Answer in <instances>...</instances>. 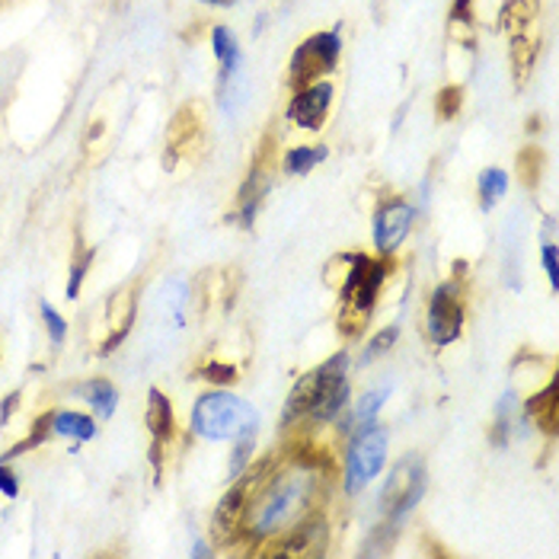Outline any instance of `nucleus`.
<instances>
[{
  "instance_id": "f257e3e1",
  "label": "nucleus",
  "mask_w": 559,
  "mask_h": 559,
  "mask_svg": "<svg viewBox=\"0 0 559 559\" xmlns=\"http://www.w3.org/2000/svg\"><path fill=\"white\" fill-rule=\"evenodd\" d=\"M327 493V464L314 461L311 451H297L288 461L250 470V496L240 534L253 540H279L307 524Z\"/></svg>"
},
{
  "instance_id": "f03ea898",
  "label": "nucleus",
  "mask_w": 559,
  "mask_h": 559,
  "mask_svg": "<svg viewBox=\"0 0 559 559\" xmlns=\"http://www.w3.org/2000/svg\"><path fill=\"white\" fill-rule=\"evenodd\" d=\"M390 276V256L368 259L365 253H342L327 266V284L339 291L336 327L342 336H359L372 324L377 297Z\"/></svg>"
},
{
  "instance_id": "7ed1b4c3",
  "label": "nucleus",
  "mask_w": 559,
  "mask_h": 559,
  "mask_svg": "<svg viewBox=\"0 0 559 559\" xmlns=\"http://www.w3.org/2000/svg\"><path fill=\"white\" fill-rule=\"evenodd\" d=\"M345 355H332L314 372L301 374L294 390L288 393L281 428H307L332 422L349 403V380H345Z\"/></svg>"
},
{
  "instance_id": "20e7f679",
  "label": "nucleus",
  "mask_w": 559,
  "mask_h": 559,
  "mask_svg": "<svg viewBox=\"0 0 559 559\" xmlns=\"http://www.w3.org/2000/svg\"><path fill=\"white\" fill-rule=\"evenodd\" d=\"M253 422H256V413L250 410V403L228 390H211L198 397L192 410V432L208 441H233Z\"/></svg>"
},
{
  "instance_id": "39448f33",
  "label": "nucleus",
  "mask_w": 559,
  "mask_h": 559,
  "mask_svg": "<svg viewBox=\"0 0 559 559\" xmlns=\"http://www.w3.org/2000/svg\"><path fill=\"white\" fill-rule=\"evenodd\" d=\"M339 58H342V36H339V29H324V33L307 36L301 46L294 48L291 64H288V87H291V94L304 90V87H311L317 81H327L329 74L339 68Z\"/></svg>"
},
{
  "instance_id": "423d86ee",
  "label": "nucleus",
  "mask_w": 559,
  "mask_h": 559,
  "mask_svg": "<svg viewBox=\"0 0 559 559\" xmlns=\"http://www.w3.org/2000/svg\"><path fill=\"white\" fill-rule=\"evenodd\" d=\"M466 327V294L461 281H441L428 294L425 307V336L435 349H445L464 336Z\"/></svg>"
},
{
  "instance_id": "0eeeda50",
  "label": "nucleus",
  "mask_w": 559,
  "mask_h": 559,
  "mask_svg": "<svg viewBox=\"0 0 559 559\" xmlns=\"http://www.w3.org/2000/svg\"><path fill=\"white\" fill-rule=\"evenodd\" d=\"M384 461H387V435L377 425L352 435L345 451V493H362L384 470Z\"/></svg>"
},
{
  "instance_id": "6e6552de",
  "label": "nucleus",
  "mask_w": 559,
  "mask_h": 559,
  "mask_svg": "<svg viewBox=\"0 0 559 559\" xmlns=\"http://www.w3.org/2000/svg\"><path fill=\"white\" fill-rule=\"evenodd\" d=\"M425 493V464H422L420 454H406L400 464L393 466L387 486H384V496H380V509H387V514L400 518L406 514Z\"/></svg>"
},
{
  "instance_id": "1a4fd4ad",
  "label": "nucleus",
  "mask_w": 559,
  "mask_h": 559,
  "mask_svg": "<svg viewBox=\"0 0 559 559\" xmlns=\"http://www.w3.org/2000/svg\"><path fill=\"white\" fill-rule=\"evenodd\" d=\"M413 218H416V211L406 198L380 202V208L374 211V250L380 256H393L413 228Z\"/></svg>"
},
{
  "instance_id": "9d476101",
  "label": "nucleus",
  "mask_w": 559,
  "mask_h": 559,
  "mask_svg": "<svg viewBox=\"0 0 559 559\" xmlns=\"http://www.w3.org/2000/svg\"><path fill=\"white\" fill-rule=\"evenodd\" d=\"M332 96H336L332 81H317L304 90H294L288 102V122H294L304 132H320L327 125Z\"/></svg>"
},
{
  "instance_id": "9b49d317",
  "label": "nucleus",
  "mask_w": 559,
  "mask_h": 559,
  "mask_svg": "<svg viewBox=\"0 0 559 559\" xmlns=\"http://www.w3.org/2000/svg\"><path fill=\"white\" fill-rule=\"evenodd\" d=\"M246 496H250V473L243 479H236L231 489L224 493V499L215 509V521H211V534L221 544H231L240 537V524H243V512H246Z\"/></svg>"
},
{
  "instance_id": "f8f14e48",
  "label": "nucleus",
  "mask_w": 559,
  "mask_h": 559,
  "mask_svg": "<svg viewBox=\"0 0 559 559\" xmlns=\"http://www.w3.org/2000/svg\"><path fill=\"white\" fill-rule=\"evenodd\" d=\"M266 189H269V180H266V167H263V160L253 167V173L246 177V183L240 189V195H236V215H233V221L240 224V228H253V221H256V215H259V205H263V198H266Z\"/></svg>"
},
{
  "instance_id": "ddd939ff",
  "label": "nucleus",
  "mask_w": 559,
  "mask_h": 559,
  "mask_svg": "<svg viewBox=\"0 0 559 559\" xmlns=\"http://www.w3.org/2000/svg\"><path fill=\"white\" fill-rule=\"evenodd\" d=\"M198 141H202V119H198V112H195L192 106H186V109L177 112V119H173V125H170V141H167L170 160H167V167H173L177 157L195 150Z\"/></svg>"
},
{
  "instance_id": "4468645a",
  "label": "nucleus",
  "mask_w": 559,
  "mask_h": 559,
  "mask_svg": "<svg viewBox=\"0 0 559 559\" xmlns=\"http://www.w3.org/2000/svg\"><path fill=\"white\" fill-rule=\"evenodd\" d=\"M132 320H135V291H129V288H122V291H116V297L109 301V342L102 345V352H112L122 339H125V332L132 329Z\"/></svg>"
},
{
  "instance_id": "2eb2a0df",
  "label": "nucleus",
  "mask_w": 559,
  "mask_h": 559,
  "mask_svg": "<svg viewBox=\"0 0 559 559\" xmlns=\"http://www.w3.org/2000/svg\"><path fill=\"white\" fill-rule=\"evenodd\" d=\"M527 416L537 422L540 432L547 435H557L559 425V387L557 380H550L531 403H527Z\"/></svg>"
},
{
  "instance_id": "dca6fc26",
  "label": "nucleus",
  "mask_w": 559,
  "mask_h": 559,
  "mask_svg": "<svg viewBox=\"0 0 559 559\" xmlns=\"http://www.w3.org/2000/svg\"><path fill=\"white\" fill-rule=\"evenodd\" d=\"M147 428L154 435V445H163L173 435V406L160 390L147 393Z\"/></svg>"
},
{
  "instance_id": "f3484780",
  "label": "nucleus",
  "mask_w": 559,
  "mask_h": 559,
  "mask_svg": "<svg viewBox=\"0 0 559 559\" xmlns=\"http://www.w3.org/2000/svg\"><path fill=\"white\" fill-rule=\"evenodd\" d=\"M509 39H512L514 81H518V87H524V84H527V77H531V71H534V64H537V39L531 36V29L514 33V36H509Z\"/></svg>"
},
{
  "instance_id": "a211bd4d",
  "label": "nucleus",
  "mask_w": 559,
  "mask_h": 559,
  "mask_svg": "<svg viewBox=\"0 0 559 559\" xmlns=\"http://www.w3.org/2000/svg\"><path fill=\"white\" fill-rule=\"evenodd\" d=\"M537 13H540V3L537 0H509L499 13V26L514 36V33H524L537 23Z\"/></svg>"
},
{
  "instance_id": "6ab92c4d",
  "label": "nucleus",
  "mask_w": 559,
  "mask_h": 559,
  "mask_svg": "<svg viewBox=\"0 0 559 559\" xmlns=\"http://www.w3.org/2000/svg\"><path fill=\"white\" fill-rule=\"evenodd\" d=\"M327 147L324 144H314V147H291V150H284V157H281V170L288 173V177H307L314 167H320L324 160H327Z\"/></svg>"
},
{
  "instance_id": "aec40b11",
  "label": "nucleus",
  "mask_w": 559,
  "mask_h": 559,
  "mask_svg": "<svg viewBox=\"0 0 559 559\" xmlns=\"http://www.w3.org/2000/svg\"><path fill=\"white\" fill-rule=\"evenodd\" d=\"M51 428H54V435L77 438V441H87L96 435V422L84 413H58V416H51Z\"/></svg>"
},
{
  "instance_id": "412c9836",
  "label": "nucleus",
  "mask_w": 559,
  "mask_h": 559,
  "mask_svg": "<svg viewBox=\"0 0 559 559\" xmlns=\"http://www.w3.org/2000/svg\"><path fill=\"white\" fill-rule=\"evenodd\" d=\"M77 393L94 406L99 416H109V413L116 410V400H119V397H116V387H112L109 380H102V377L81 384V387H77Z\"/></svg>"
},
{
  "instance_id": "4be33fe9",
  "label": "nucleus",
  "mask_w": 559,
  "mask_h": 559,
  "mask_svg": "<svg viewBox=\"0 0 559 559\" xmlns=\"http://www.w3.org/2000/svg\"><path fill=\"white\" fill-rule=\"evenodd\" d=\"M384 400H387V390H368L365 397H359V403L352 410V435L372 428L377 413H380V406H384Z\"/></svg>"
},
{
  "instance_id": "5701e85b",
  "label": "nucleus",
  "mask_w": 559,
  "mask_h": 559,
  "mask_svg": "<svg viewBox=\"0 0 559 559\" xmlns=\"http://www.w3.org/2000/svg\"><path fill=\"white\" fill-rule=\"evenodd\" d=\"M506 192H509V173H506V170L489 167V170L479 173V205H483L486 211H489Z\"/></svg>"
},
{
  "instance_id": "b1692460",
  "label": "nucleus",
  "mask_w": 559,
  "mask_h": 559,
  "mask_svg": "<svg viewBox=\"0 0 559 559\" xmlns=\"http://www.w3.org/2000/svg\"><path fill=\"white\" fill-rule=\"evenodd\" d=\"M211 46H215V54H218V61H221V81H228L233 74V68H236V39H233L231 33L224 29V26H215V33H211Z\"/></svg>"
},
{
  "instance_id": "393cba45",
  "label": "nucleus",
  "mask_w": 559,
  "mask_h": 559,
  "mask_svg": "<svg viewBox=\"0 0 559 559\" xmlns=\"http://www.w3.org/2000/svg\"><path fill=\"white\" fill-rule=\"evenodd\" d=\"M461 109H464V87L451 84V87L438 90V96H435V112H438V119H441V122L458 119V116H461Z\"/></svg>"
},
{
  "instance_id": "a878e982",
  "label": "nucleus",
  "mask_w": 559,
  "mask_h": 559,
  "mask_svg": "<svg viewBox=\"0 0 559 559\" xmlns=\"http://www.w3.org/2000/svg\"><path fill=\"white\" fill-rule=\"evenodd\" d=\"M540 163H544V154H540V150H534V147H524V150L518 154V177H521V183H524V186H534V183H537V177H540Z\"/></svg>"
},
{
  "instance_id": "bb28decb",
  "label": "nucleus",
  "mask_w": 559,
  "mask_h": 559,
  "mask_svg": "<svg viewBox=\"0 0 559 559\" xmlns=\"http://www.w3.org/2000/svg\"><path fill=\"white\" fill-rule=\"evenodd\" d=\"M202 377L208 380V384H233L236 380V368L228 365V362H218V359H211V362H205V368H202Z\"/></svg>"
},
{
  "instance_id": "cd10ccee",
  "label": "nucleus",
  "mask_w": 559,
  "mask_h": 559,
  "mask_svg": "<svg viewBox=\"0 0 559 559\" xmlns=\"http://www.w3.org/2000/svg\"><path fill=\"white\" fill-rule=\"evenodd\" d=\"M397 336H400V329H397V327L380 329V332L374 336L372 342H368V349H365V359H362V362H365V365H368V362H374V359H377L380 352H387V349H390V345L397 342Z\"/></svg>"
},
{
  "instance_id": "c85d7f7f",
  "label": "nucleus",
  "mask_w": 559,
  "mask_h": 559,
  "mask_svg": "<svg viewBox=\"0 0 559 559\" xmlns=\"http://www.w3.org/2000/svg\"><path fill=\"white\" fill-rule=\"evenodd\" d=\"M90 259H94V253H81V263L74 259V269H71V284H68V297H77V291H81V284H84V272H87Z\"/></svg>"
},
{
  "instance_id": "c756f323",
  "label": "nucleus",
  "mask_w": 559,
  "mask_h": 559,
  "mask_svg": "<svg viewBox=\"0 0 559 559\" xmlns=\"http://www.w3.org/2000/svg\"><path fill=\"white\" fill-rule=\"evenodd\" d=\"M42 317H46V327H48V336H51V342L58 345V342L64 339V332H68L64 320L51 311V304H42Z\"/></svg>"
},
{
  "instance_id": "7c9ffc66",
  "label": "nucleus",
  "mask_w": 559,
  "mask_h": 559,
  "mask_svg": "<svg viewBox=\"0 0 559 559\" xmlns=\"http://www.w3.org/2000/svg\"><path fill=\"white\" fill-rule=\"evenodd\" d=\"M544 269H547V276H550V284L557 288L559 269H557V246H554V243H547V246H544Z\"/></svg>"
},
{
  "instance_id": "2f4dec72",
  "label": "nucleus",
  "mask_w": 559,
  "mask_h": 559,
  "mask_svg": "<svg viewBox=\"0 0 559 559\" xmlns=\"http://www.w3.org/2000/svg\"><path fill=\"white\" fill-rule=\"evenodd\" d=\"M16 486H20V483H16V476H13V470L7 464H0V493L13 499V496H16Z\"/></svg>"
},
{
  "instance_id": "473e14b6",
  "label": "nucleus",
  "mask_w": 559,
  "mask_h": 559,
  "mask_svg": "<svg viewBox=\"0 0 559 559\" xmlns=\"http://www.w3.org/2000/svg\"><path fill=\"white\" fill-rule=\"evenodd\" d=\"M470 7H473V0H454V7H451V23L458 26H470Z\"/></svg>"
},
{
  "instance_id": "72a5a7b5",
  "label": "nucleus",
  "mask_w": 559,
  "mask_h": 559,
  "mask_svg": "<svg viewBox=\"0 0 559 559\" xmlns=\"http://www.w3.org/2000/svg\"><path fill=\"white\" fill-rule=\"evenodd\" d=\"M192 554H195V557H211V547H208V544H198Z\"/></svg>"
},
{
  "instance_id": "f704fd0d",
  "label": "nucleus",
  "mask_w": 559,
  "mask_h": 559,
  "mask_svg": "<svg viewBox=\"0 0 559 559\" xmlns=\"http://www.w3.org/2000/svg\"><path fill=\"white\" fill-rule=\"evenodd\" d=\"M202 3H215V7H233L236 0H202Z\"/></svg>"
}]
</instances>
